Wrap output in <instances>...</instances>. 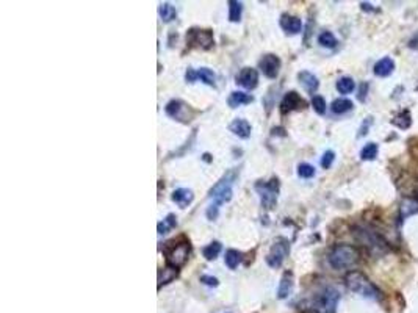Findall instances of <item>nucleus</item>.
<instances>
[{
  "mask_svg": "<svg viewBox=\"0 0 418 313\" xmlns=\"http://www.w3.org/2000/svg\"><path fill=\"white\" fill-rule=\"evenodd\" d=\"M359 259H360L359 251L351 244H336L327 255L329 265L333 269H348L354 266L359 262Z\"/></svg>",
  "mask_w": 418,
  "mask_h": 313,
  "instance_id": "nucleus-1",
  "label": "nucleus"
},
{
  "mask_svg": "<svg viewBox=\"0 0 418 313\" xmlns=\"http://www.w3.org/2000/svg\"><path fill=\"white\" fill-rule=\"evenodd\" d=\"M345 282H346V287L351 291L364 296V298L379 299V296H381V291L378 290V287L360 271H349L345 277Z\"/></svg>",
  "mask_w": 418,
  "mask_h": 313,
  "instance_id": "nucleus-2",
  "label": "nucleus"
},
{
  "mask_svg": "<svg viewBox=\"0 0 418 313\" xmlns=\"http://www.w3.org/2000/svg\"><path fill=\"white\" fill-rule=\"evenodd\" d=\"M354 237L356 240L364 244L373 255H382L388 251L387 241L374 231L367 229V227H356L354 229Z\"/></svg>",
  "mask_w": 418,
  "mask_h": 313,
  "instance_id": "nucleus-3",
  "label": "nucleus"
},
{
  "mask_svg": "<svg viewBox=\"0 0 418 313\" xmlns=\"http://www.w3.org/2000/svg\"><path fill=\"white\" fill-rule=\"evenodd\" d=\"M163 252L166 255V262H168V265L179 269L180 266H183L188 262L191 246H190V241H185V240L170 241Z\"/></svg>",
  "mask_w": 418,
  "mask_h": 313,
  "instance_id": "nucleus-4",
  "label": "nucleus"
},
{
  "mask_svg": "<svg viewBox=\"0 0 418 313\" xmlns=\"http://www.w3.org/2000/svg\"><path fill=\"white\" fill-rule=\"evenodd\" d=\"M237 177L235 171H229L227 174H224L221 177L219 182H216V185L210 190V199L213 201V205H222L229 202L232 199V183Z\"/></svg>",
  "mask_w": 418,
  "mask_h": 313,
  "instance_id": "nucleus-5",
  "label": "nucleus"
},
{
  "mask_svg": "<svg viewBox=\"0 0 418 313\" xmlns=\"http://www.w3.org/2000/svg\"><path fill=\"white\" fill-rule=\"evenodd\" d=\"M340 301V293L333 287H326L320 293H317L312 308L315 313H336Z\"/></svg>",
  "mask_w": 418,
  "mask_h": 313,
  "instance_id": "nucleus-6",
  "label": "nucleus"
},
{
  "mask_svg": "<svg viewBox=\"0 0 418 313\" xmlns=\"http://www.w3.org/2000/svg\"><path fill=\"white\" fill-rule=\"evenodd\" d=\"M256 191L260 194L262 205L268 210H271L277 202V194H279V180L271 179L269 182L259 180L256 183Z\"/></svg>",
  "mask_w": 418,
  "mask_h": 313,
  "instance_id": "nucleus-7",
  "label": "nucleus"
},
{
  "mask_svg": "<svg viewBox=\"0 0 418 313\" xmlns=\"http://www.w3.org/2000/svg\"><path fill=\"white\" fill-rule=\"evenodd\" d=\"M288 252H290V243H288V240L287 238H277L274 241V244L271 246L268 255H266L268 266L274 268V269L279 268V266L284 263V260H285V257L288 255Z\"/></svg>",
  "mask_w": 418,
  "mask_h": 313,
  "instance_id": "nucleus-8",
  "label": "nucleus"
},
{
  "mask_svg": "<svg viewBox=\"0 0 418 313\" xmlns=\"http://www.w3.org/2000/svg\"><path fill=\"white\" fill-rule=\"evenodd\" d=\"M186 44L190 47H198V49H210L215 44L212 30H202V28H190L186 33Z\"/></svg>",
  "mask_w": 418,
  "mask_h": 313,
  "instance_id": "nucleus-9",
  "label": "nucleus"
},
{
  "mask_svg": "<svg viewBox=\"0 0 418 313\" xmlns=\"http://www.w3.org/2000/svg\"><path fill=\"white\" fill-rule=\"evenodd\" d=\"M166 115L171 116L173 119L179 121V122H190L193 118V111L191 108L180 99H173L166 103L164 107Z\"/></svg>",
  "mask_w": 418,
  "mask_h": 313,
  "instance_id": "nucleus-10",
  "label": "nucleus"
},
{
  "mask_svg": "<svg viewBox=\"0 0 418 313\" xmlns=\"http://www.w3.org/2000/svg\"><path fill=\"white\" fill-rule=\"evenodd\" d=\"M259 66L268 78H276L279 75V69H281V60L274 53H266L260 60Z\"/></svg>",
  "mask_w": 418,
  "mask_h": 313,
  "instance_id": "nucleus-11",
  "label": "nucleus"
},
{
  "mask_svg": "<svg viewBox=\"0 0 418 313\" xmlns=\"http://www.w3.org/2000/svg\"><path fill=\"white\" fill-rule=\"evenodd\" d=\"M237 83L244 90H254L259 83V72L253 68H243L237 75Z\"/></svg>",
  "mask_w": 418,
  "mask_h": 313,
  "instance_id": "nucleus-12",
  "label": "nucleus"
},
{
  "mask_svg": "<svg viewBox=\"0 0 418 313\" xmlns=\"http://www.w3.org/2000/svg\"><path fill=\"white\" fill-rule=\"evenodd\" d=\"M305 105V100L296 93V91H290L284 96L282 102H281V111L282 113H290V111H295V110H301L304 108Z\"/></svg>",
  "mask_w": 418,
  "mask_h": 313,
  "instance_id": "nucleus-13",
  "label": "nucleus"
},
{
  "mask_svg": "<svg viewBox=\"0 0 418 313\" xmlns=\"http://www.w3.org/2000/svg\"><path fill=\"white\" fill-rule=\"evenodd\" d=\"M281 27L285 33L290 35H298L302 30V22L299 17L296 16H290V14H282L281 17Z\"/></svg>",
  "mask_w": 418,
  "mask_h": 313,
  "instance_id": "nucleus-14",
  "label": "nucleus"
},
{
  "mask_svg": "<svg viewBox=\"0 0 418 313\" xmlns=\"http://www.w3.org/2000/svg\"><path fill=\"white\" fill-rule=\"evenodd\" d=\"M298 80H299V83L304 87V90L307 91V93H310V94L317 93V90H318V87H320V81H318L317 75H314V74L309 72V71H302V72H299V74H298Z\"/></svg>",
  "mask_w": 418,
  "mask_h": 313,
  "instance_id": "nucleus-15",
  "label": "nucleus"
},
{
  "mask_svg": "<svg viewBox=\"0 0 418 313\" xmlns=\"http://www.w3.org/2000/svg\"><path fill=\"white\" fill-rule=\"evenodd\" d=\"M293 285H295V280H293V274L291 273H285L281 279V283H279V288H277V298L279 299H285L291 295L293 291Z\"/></svg>",
  "mask_w": 418,
  "mask_h": 313,
  "instance_id": "nucleus-16",
  "label": "nucleus"
},
{
  "mask_svg": "<svg viewBox=\"0 0 418 313\" xmlns=\"http://www.w3.org/2000/svg\"><path fill=\"white\" fill-rule=\"evenodd\" d=\"M194 199V194L191 190L188 188H177L174 193H173V201L180 207V208H186Z\"/></svg>",
  "mask_w": 418,
  "mask_h": 313,
  "instance_id": "nucleus-17",
  "label": "nucleus"
},
{
  "mask_svg": "<svg viewBox=\"0 0 418 313\" xmlns=\"http://www.w3.org/2000/svg\"><path fill=\"white\" fill-rule=\"evenodd\" d=\"M229 130H231L235 136L246 139V138H249V135H250V124H249L246 119H234V121L231 122V126H229Z\"/></svg>",
  "mask_w": 418,
  "mask_h": 313,
  "instance_id": "nucleus-18",
  "label": "nucleus"
},
{
  "mask_svg": "<svg viewBox=\"0 0 418 313\" xmlns=\"http://www.w3.org/2000/svg\"><path fill=\"white\" fill-rule=\"evenodd\" d=\"M395 71V61L390 58V56H385V58L379 60L374 65V74L378 77H388Z\"/></svg>",
  "mask_w": 418,
  "mask_h": 313,
  "instance_id": "nucleus-19",
  "label": "nucleus"
},
{
  "mask_svg": "<svg viewBox=\"0 0 418 313\" xmlns=\"http://www.w3.org/2000/svg\"><path fill=\"white\" fill-rule=\"evenodd\" d=\"M416 213H418V201H416V199H410V197L403 199L401 208H400V218L407 219L409 216L416 215Z\"/></svg>",
  "mask_w": 418,
  "mask_h": 313,
  "instance_id": "nucleus-20",
  "label": "nucleus"
},
{
  "mask_svg": "<svg viewBox=\"0 0 418 313\" xmlns=\"http://www.w3.org/2000/svg\"><path fill=\"white\" fill-rule=\"evenodd\" d=\"M179 276V269L174 268V266H164L158 271V288H161L163 285H166V283H170L173 282L176 277Z\"/></svg>",
  "mask_w": 418,
  "mask_h": 313,
  "instance_id": "nucleus-21",
  "label": "nucleus"
},
{
  "mask_svg": "<svg viewBox=\"0 0 418 313\" xmlns=\"http://www.w3.org/2000/svg\"><path fill=\"white\" fill-rule=\"evenodd\" d=\"M254 100V97L250 94H246L243 91H234L229 99H227V103L231 108H237V107H241V105H246V103H250Z\"/></svg>",
  "mask_w": 418,
  "mask_h": 313,
  "instance_id": "nucleus-22",
  "label": "nucleus"
},
{
  "mask_svg": "<svg viewBox=\"0 0 418 313\" xmlns=\"http://www.w3.org/2000/svg\"><path fill=\"white\" fill-rule=\"evenodd\" d=\"M330 110L332 113H336V115H343V113H348L349 110H352V102L349 99H336L330 105Z\"/></svg>",
  "mask_w": 418,
  "mask_h": 313,
  "instance_id": "nucleus-23",
  "label": "nucleus"
},
{
  "mask_svg": "<svg viewBox=\"0 0 418 313\" xmlns=\"http://www.w3.org/2000/svg\"><path fill=\"white\" fill-rule=\"evenodd\" d=\"M158 13H160V17L163 22H171L177 17V11L176 8L168 4V2H164V4H160V8H158Z\"/></svg>",
  "mask_w": 418,
  "mask_h": 313,
  "instance_id": "nucleus-24",
  "label": "nucleus"
},
{
  "mask_svg": "<svg viewBox=\"0 0 418 313\" xmlns=\"http://www.w3.org/2000/svg\"><path fill=\"white\" fill-rule=\"evenodd\" d=\"M177 218L173 215V213H170L168 216H166L164 219H163V222H158V225H157V229H158V234L160 235H164V234H168L171 229H174V227L177 225V221H176Z\"/></svg>",
  "mask_w": 418,
  "mask_h": 313,
  "instance_id": "nucleus-25",
  "label": "nucleus"
},
{
  "mask_svg": "<svg viewBox=\"0 0 418 313\" xmlns=\"http://www.w3.org/2000/svg\"><path fill=\"white\" fill-rule=\"evenodd\" d=\"M224 262H226V266L229 269H235L238 266V263L241 262V252L235 251V249H229L226 252V257H224Z\"/></svg>",
  "mask_w": 418,
  "mask_h": 313,
  "instance_id": "nucleus-26",
  "label": "nucleus"
},
{
  "mask_svg": "<svg viewBox=\"0 0 418 313\" xmlns=\"http://www.w3.org/2000/svg\"><path fill=\"white\" fill-rule=\"evenodd\" d=\"M354 88H356V83H354V80L351 77H342V78H339L337 90H339L340 94H349V93L354 91Z\"/></svg>",
  "mask_w": 418,
  "mask_h": 313,
  "instance_id": "nucleus-27",
  "label": "nucleus"
},
{
  "mask_svg": "<svg viewBox=\"0 0 418 313\" xmlns=\"http://www.w3.org/2000/svg\"><path fill=\"white\" fill-rule=\"evenodd\" d=\"M221 252V243L219 241H213L210 244H207L202 249V255L205 257V260H215Z\"/></svg>",
  "mask_w": 418,
  "mask_h": 313,
  "instance_id": "nucleus-28",
  "label": "nucleus"
},
{
  "mask_svg": "<svg viewBox=\"0 0 418 313\" xmlns=\"http://www.w3.org/2000/svg\"><path fill=\"white\" fill-rule=\"evenodd\" d=\"M241 11H243V4L237 2V0H231L229 2V20L238 22L241 19Z\"/></svg>",
  "mask_w": 418,
  "mask_h": 313,
  "instance_id": "nucleus-29",
  "label": "nucleus"
},
{
  "mask_svg": "<svg viewBox=\"0 0 418 313\" xmlns=\"http://www.w3.org/2000/svg\"><path fill=\"white\" fill-rule=\"evenodd\" d=\"M198 78H201V81H204L205 85H208V87H215L216 85V75L208 68H201L198 71Z\"/></svg>",
  "mask_w": 418,
  "mask_h": 313,
  "instance_id": "nucleus-30",
  "label": "nucleus"
},
{
  "mask_svg": "<svg viewBox=\"0 0 418 313\" xmlns=\"http://www.w3.org/2000/svg\"><path fill=\"white\" fill-rule=\"evenodd\" d=\"M318 43H320L323 47H327V49H333V47H336V46L339 44L337 38L333 36L332 32H323V33L318 36Z\"/></svg>",
  "mask_w": 418,
  "mask_h": 313,
  "instance_id": "nucleus-31",
  "label": "nucleus"
},
{
  "mask_svg": "<svg viewBox=\"0 0 418 313\" xmlns=\"http://www.w3.org/2000/svg\"><path fill=\"white\" fill-rule=\"evenodd\" d=\"M298 176L301 179H312L315 176V168L309 163H301L298 166Z\"/></svg>",
  "mask_w": 418,
  "mask_h": 313,
  "instance_id": "nucleus-32",
  "label": "nucleus"
},
{
  "mask_svg": "<svg viewBox=\"0 0 418 313\" xmlns=\"http://www.w3.org/2000/svg\"><path fill=\"white\" fill-rule=\"evenodd\" d=\"M376 155H378V144H374V143H368L360 152L362 160H374Z\"/></svg>",
  "mask_w": 418,
  "mask_h": 313,
  "instance_id": "nucleus-33",
  "label": "nucleus"
},
{
  "mask_svg": "<svg viewBox=\"0 0 418 313\" xmlns=\"http://www.w3.org/2000/svg\"><path fill=\"white\" fill-rule=\"evenodd\" d=\"M312 107H314V110L318 113V115H324V113H326V100H324V97L314 96L312 97Z\"/></svg>",
  "mask_w": 418,
  "mask_h": 313,
  "instance_id": "nucleus-34",
  "label": "nucleus"
},
{
  "mask_svg": "<svg viewBox=\"0 0 418 313\" xmlns=\"http://www.w3.org/2000/svg\"><path fill=\"white\" fill-rule=\"evenodd\" d=\"M333 158H336V154H333L332 151L324 152V155H323V158H321V166H323L324 169H329V168L332 166V163H333Z\"/></svg>",
  "mask_w": 418,
  "mask_h": 313,
  "instance_id": "nucleus-35",
  "label": "nucleus"
},
{
  "mask_svg": "<svg viewBox=\"0 0 418 313\" xmlns=\"http://www.w3.org/2000/svg\"><path fill=\"white\" fill-rule=\"evenodd\" d=\"M201 282L202 283H205V285H208V287H218V279L216 277H213V276H202L201 277Z\"/></svg>",
  "mask_w": 418,
  "mask_h": 313,
  "instance_id": "nucleus-36",
  "label": "nucleus"
},
{
  "mask_svg": "<svg viewBox=\"0 0 418 313\" xmlns=\"http://www.w3.org/2000/svg\"><path fill=\"white\" fill-rule=\"evenodd\" d=\"M185 80L188 81V83H194L198 80V71H194V69H188L186 72H185Z\"/></svg>",
  "mask_w": 418,
  "mask_h": 313,
  "instance_id": "nucleus-37",
  "label": "nucleus"
},
{
  "mask_svg": "<svg viewBox=\"0 0 418 313\" xmlns=\"http://www.w3.org/2000/svg\"><path fill=\"white\" fill-rule=\"evenodd\" d=\"M218 208H219V207H218V205H213V204L208 207V210H207V218H208L210 221H215V219L218 218Z\"/></svg>",
  "mask_w": 418,
  "mask_h": 313,
  "instance_id": "nucleus-38",
  "label": "nucleus"
},
{
  "mask_svg": "<svg viewBox=\"0 0 418 313\" xmlns=\"http://www.w3.org/2000/svg\"><path fill=\"white\" fill-rule=\"evenodd\" d=\"M365 90H368V87H367V85H362V91H360V94H359V99H360V100H364V99H365Z\"/></svg>",
  "mask_w": 418,
  "mask_h": 313,
  "instance_id": "nucleus-39",
  "label": "nucleus"
}]
</instances>
